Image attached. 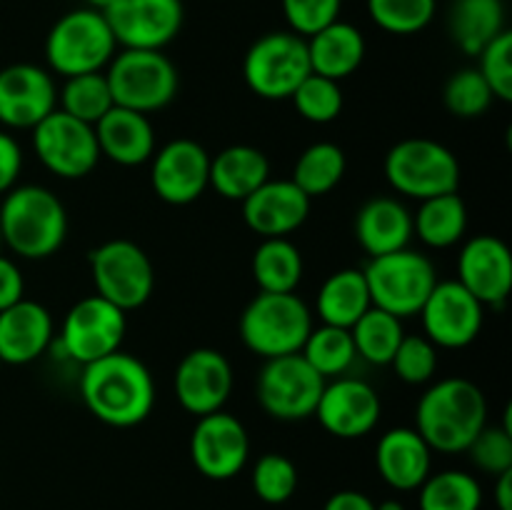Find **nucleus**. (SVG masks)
I'll list each match as a JSON object with an SVG mask.
<instances>
[{
	"label": "nucleus",
	"instance_id": "obj_1",
	"mask_svg": "<svg viewBox=\"0 0 512 510\" xmlns=\"http://www.w3.org/2000/svg\"><path fill=\"white\" fill-rule=\"evenodd\" d=\"M80 398L85 408L110 428H135L155 408V380L148 365L135 355L115 350L83 365Z\"/></svg>",
	"mask_w": 512,
	"mask_h": 510
},
{
	"label": "nucleus",
	"instance_id": "obj_2",
	"mask_svg": "<svg viewBox=\"0 0 512 510\" xmlns=\"http://www.w3.org/2000/svg\"><path fill=\"white\" fill-rule=\"evenodd\" d=\"M485 425L488 400L468 378L438 380L415 408V430L438 453H465Z\"/></svg>",
	"mask_w": 512,
	"mask_h": 510
},
{
	"label": "nucleus",
	"instance_id": "obj_3",
	"mask_svg": "<svg viewBox=\"0 0 512 510\" xmlns=\"http://www.w3.org/2000/svg\"><path fill=\"white\" fill-rule=\"evenodd\" d=\"M68 235V213L53 190L18 185L0 203V238L15 255L45 260L60 250Z\"/></svg>",
	"mask_w": 512,
	"mask_h": 510
},
{
	"label": "nucleus",
	"instance_id": "obj_4",
	"mask_svg": "<svg viewBox=\"0 0 512 510\" xmlns=\"http://www.w3.org/2000/svg\"><path fill=\"white\" fill-rule=\"evenodd\" d=\"M313 313L295 293H258L240 315V340L263 360L300 353Z\"/></svg>",
	"mask_w": 512,
	"mask_h": 510
},
{
	"label": "nucleus",
	"instance_id": "obj_5",
	"mask_svg": "<svg viewBox=\"0 0 512 510\" xmlns=\"http://www.w3.org/2000/svg\"><path fill=\"white\" fill-rule=\"evenodd\" d=\"M118 43L108 20L93 8H78L55 20L45 38V60L53 73L63 78L100 73L108 68Z\"/></svg>",
	"mask_w": 512,
	"mask_h": 510
},
{
	"label": "nucleus",
	"instance_id": "obj_6",
	"mask_svg": "<svg viewBox=\"0 0 512 510\" xmlns=\"http://www.w3.org/2000/svg\"><path fill=\"white\" fill-rule=\"evenodd\" d=\"M363 275L370 290V303L400 320L418 315L438 285L433 260L410 248L370 258Z\"/></svg>",
	"mask_w": 512,
	"mask_h": 510
},
{
	"label": "nucleus",
	"instance_id": "obj_7",
	"mask_svg": "<svg viewBox=\"0 0 512 510\" xmlns=\"http://www.w3.org/2000/svg\"><path fill=\"white\" fill-rule=\"evenodd\" d=\"M113 103L135 113L163 110L178 95V68L163 50L123 48L105 68Z\"/></svg>",
	"mask_w": 512,
	"mask_h": 510
},
{
	"label": "nucleus",
	"instance_id": "obj_8",
	"mask_svg": "<svg viewBox=\"0 0 512 510\" xmlns=\"http://www.w3.org/2000/svg\"><path fill=\"white\" fill-rule=\"evenodd\" d=\"M385 180L415 200L458 193L460 163L448 145L430 138H405L388 150L383 163Z\"/></svg>",
	"mask_w": 512,
	"mask_h": 510
},
{
	"label": "nucleus",
	"instance_id": "obj_9",
	"mask_svg": "<svg viewBox=\"0 0 512 510\" xmlns=\"http://www.w3.org/2000/svg\"><path fill=\"white\" fill-rule=\"evenodd\" d=\"M310 73L308 43L290 30L260 35L243 58L245 85L263 100H290Z\"/></svg>",
	"mask_w": 512,
	"mask_h": 510
},
{
	"label": "nucleus",
	"instance_id": "obj_10",
	"mask_svg": "<svg viewBox=\"0 0 512 510\" xmlns=\"http://www.w3.org/2000/svg\"><path fill=\"white\" fill-rule=\"evenodd\" d=\"M95 295L130 313L153 298L155 268L138 243L128 238L105 240L90 253Z\"/></svg>",
	"mask_w": 512,
	"mask_h": 510
},
{
	"label": "nucleus",
	"instance_id": "obj_11",
	"mask_svg": "<svg viewBox=\"0 0 512 510\" xmlns=\"http://www.w3.org/2000/svg\"><path fill=\"white\" fill-rule=\"evenodd\" d=\"M325 378L300 353L265 360L258 375V403L270 418L305 420L315 413Z\"/></svg>",
	"mask_w": 512,
	"mask_h": 510
},
{
	"label": "nucleus",
	"instance_id": "obj_12",
	"mask_svg": "<svg viewBox=\"0 0 512 510\" xmlns=\"http://www.w3.org/2000/svg\"><path fill=\"white\" fill-rule=\"evenodd\" d=\"M125 330H128L125 310L100 295H88L65 313L58 345L65 358L88 365L120 350Z\"/></svg>",
	"mask_w": 512,
	"mask_h": 510
},
{
	"label": "nucleus",
	"instance_id": "obj_13",
	"mask_svg": "<svg viewBox=\"0 0 512 510\" xmlns=\"http://www.w3.org/2000/svg\"><path fill=\"white\" fill-rule=\"evenodd\" d=\"M33 148L40 163L63 180L85 178L100 160L93 125L80 123L63 110H53L35 125Z\"/></svg>",
	"mask_w": 512,
	"mask_h": 510
},
{
	"label": "nucleus",
	"instance_id": "obj_14",
	"mask_svg": "<svg viewBox=\"0 0 512 510\" xmlns=\"http://www.w3.org/2000/svg\"><path fill=\"white\" fill-rule=\"evenodd\" d=\"M120 48L163 50L183 28V0H115L105 10Z\"/></svg>",
	"mask_w": 512,
	"mask_h": 510
},
{
	"label": "nucleus",
	"instance_id": "obj_15",
	"mask_svg": "<svg viewBox=\"0 0 512 510\" xmlns=\"http://www.w3.org/2000/svg\"><path fill=\"white\" fill-rule=\"evenodd\" d=\"M483 308L485 305L458 280H438L418 313L423 320V335L435 348H468L483 330Z\"/></svg>",
	"mask_w": 512,
	"mask_h": 510
},
{
	"label": "nucleus",
	"instance_id": "obj_16",
	"mask_svg": "<svg viewBox=\"0 0 512 510\" xmlns=\"http://www.w3.org/2000/svg\"><path fill=\"white\" fill-rule=\"evenodd\" d=\"M190 458L208 480H230L248 465L250 438L233 413H210L198 418L190 435Z\"/></svg>",
	"mask_w": 512,
	"mask_h": 510
},
{
	"label": "nucleus",
	"instance_id": "obj_17",
	"mask_svg": "<svg viewBox=\"0 0 512 510\" xmlns=\"http://www.w3.org/2000/svg\"><path fill=\"white\" fill-rule=\"evenodd\" d=\"M233 385V365L215 348H193L175 368V398L195 418L223 410Z\"/></svg>",
	"mask_w": 512,
	"mask_h": 510
},
{
	"label": "nucleus",
	"instance_id": "obj_18",
	"mask_svg": "<svg viewBox=\"0 0 512 510\" xmlns=\"http://www.w3.org/2000/svg\"><path fill=\"white\" fill-rule=\"evenodd\" d=\"M150 163V185L163 203L190 205L210 188V153L195 140H170Z\"/></svg>",
	"mask_w": 512,
	"mask_h": 510
},
{
	"label": "nucleus",
	"instance_id": "obj_19",
	"mask_svg": "<svg viewBox=\"0 0 512 510\" xmlns=\"http://www.w3.org/2000/svg\"><path fill=\"white\" fill-rule=\"evenodd\" d=\"M313 415L335 438L355 440L373 433L383 415V403L370 383L340 375L330 383L325 380Z\"/></svg>",
	"mask_w": 512,
	"mask_h": 510
},
{
	"label": "nucleus",
	"instance_id": "obj_20",
	"mask_svg": "<svg viewBox=\"0 0 512 510\" xmlns=\"http://www.w3.org/2000/svg\"><path fill=\"white\" fill-rule=\"evenodd\" d=\"M58 105V88L50 70L33 63H13L0 70V123L33 130Z\"/></svg>",
	"mask_w": 512,
	"mask_h": 510
},
{
	"label": "nucleus",
	"instance_id": "obj_21",
	"mask_svg": "<svg viewBox=\"0 0 512 510\" xmlns=\"http://www.w3.org/2000/svg\"><path fill=\"white\" fill-rule=\"evenodd\" d=\"M458 283L483 305H500L512 290V255L505 240L473 235L458 255Z\"/></svg>",
	"mask_w": 512,
	"mask_h": 510
},
{
	"label": "nucleus",
	"instance_id": "obj_22",
	"mask_svg": "<svg viewBox=\"0 0 512 510\" xmlns=\"http://www.w3.org/2000/svg\"><path fill=\"white\" fill-rule=\"evenodd\" d=\"M313 200L293 180H273L260 185L243 200V220L260 238H288L310 215Z\"/></svg>",
	"mask_w": 512,
	"mask_h": 510
},
{
	"label": "nucleus",
	"instance_id": "obj_23",
	"mask_svg": "<svg viewBox=\"0 0 512 510\" xmlns=\"http://www.w3.org/2000/svg\"><path fill=\"white\" fill-rule=\"evenodd\" d=\"M53 318L35 300H18L0 310V363L28 365L53 345Z\"/></svg>",
	"mask_w": 512,
	"mask_h": 510
},
{
	"label": "nucleus",
	"instance_id": "obj_24",
	"mask_svg": "<svg viewBox=\"0 0 512 510\" xmlns=\"http://www.w3.org/2000/svg\"><path fill=\"white\" fill-rule=\"evenodd\" d=\"M98 140L100 158H108L123 168H135L153 158L155 128L148 115L113 105L98 123L93 125Z\"/></svg>",
	"mask_w": 512,
	"mask_h": 510
},
{
	"label": "nucleus",
	"instance_id": "obj_25",
	"mask_svg": "<svg viewBox=\"0 0 512 510\" xmlns=\"http://www.w3.org/2000/svg\"><path fill=\"white\" fill-rule=\"evenodd\" d=\"M375 465L390 488L418 490L433 468V450L415 428H393L378 440Z\"/></svg>",
	"mask_w": 512,
	"mask_h": 510
},
{
	"label": "nucleus",
	"instance_id": "obj_26",
	"mask_svg": "<svg viewBox=\"0 0 512 510\" xmlns=\"http://www.w3.org/2000/svg\"><path fill=\"white\" fill-rule=\"evenodd\" d=\"M355 238L370 255L395 253L413 240V213L395 198H373L355 215Z\"/></svg>",
	"mask_w": 512,
	"mask_h": 510
},
{
	"label": "nucleus",
	"instance_id": "obj_27",
	"mask_svg": "<svg viewBox=\"0 0 512 510\" xmlns=\"http://www.w3.org/2000/svg\"><path fill=\"white\" fill-rule=\"evenodd\" d=\"M268 180V155L253 145H228L210 158V188L225 200L243 203Z\"/></svg>",
	"mask_w": 512,
	"mask_h": 510
},
{
	"label": "nucleus",
	"instance_id": "obj_28",
	"mask_svg": "<svg viewBox=\"0 0 512 510\" xmlns=\"http://www.w3.org/2000/svg\"><path fill=\"white\" fill-rule=\"evenodd\" d=\"M305 43H308L310 70L335 83L353 75L365 58L363 33L345 20L325 25L323 30L305 38Z\"/></svg>",
	"mask_w": 512,
	"mask_h": 510
},
{
	"label": "nucleus",
	"instance_id": "obj_29",
	"mask_svg": "<svg viewBox=\"0 0 512 510\" xmlns=\"http://www.w3.org/2000/svg\"><path fill=\"white\" fill-rule=\"evenodd\" d=\"M370 290L363 270L343 268L323 280L315 298V313L323 325L350 330L360 315L370 308Z\"/></svg>",
	"mask_w": 512,
	"mask_h": 510
},
{
	"label": "nucleus",
	"instance_id": "obj_30",
	"mask_svg": "<svg viewBox=\"0 0 512 510\" xmlns=\"http://www.w3.org/2000/svg\"><path fill=\"white\" fill-rule=\"evenodd\" d=\"M450 38L465 55H478L505 28L503 0H453L450 8Z\"/></svg>",
	"mask_w": 512,
	"mask_h": 510
},
{
	"label": "nucleus",
	"instance_id": "obj_31",
	"mask_svg": "<svg viewBox=\"0 0 512 510\" xmlns=\"http://www.w3.org/2000/svg\"><path fill=\"white\" fill-rule=\"evenodd\" d=\"M465 230H468V208L458 193L420 200V208L413 215V235H418L428 248H450L463 240Z\"/></svg>",
	"mask_w": 512,
	"mask_h": 510
},
{
	"label": "nucleus",
	"instance_id": "obj_32",
	"mask_svg": "<svg viewBox=\"0 0 512 510\" xmlns=\"http://www.w3.org/2000/svg\"><path fill=\"white\" fill-rule=\"evenodd\" d=\"M250 268L260 293H295L303 280V255L293 240L263 238L255 248Z\"/></svg>",
	"mask_w": 512,
	"mask_h": 510
},
{
	"label": "nucleus",
	"instance_id": "obj_33",
	"mask_svg": "<svg viewBox=\"0 0 512 510\" xmlns=\"http://www.w3.org/2000/svg\"><path fill=\"white\" fill-rule=\"evenodd\" d=\"M345 170H348V158H345L343 148L323 140V143L308 145L300 153L290 180L313 200L338 188L340 180L345 178Z\"/></svg>",
	"mask_w": 512,
	"mask_h": 510
},
{
	"label": "nucleus",
	"instance_id": "obj_34",
	"mask_svg": "<svg viewBox=\"0 0 512 510\" xmlns=\"http://www.w3.org/2000/svg\"><path fill=\"white\" fill-rule=\"evenodd\" d=\"M350 338H353L355 355L363 358L370 365H390L395 350H398L400 340L405 338L403 320L395 315L385 313V310L370 305L358 323L350 328Z\"/></svg>",
	"mask_w": 512,
	"mask_h": 510
},
{
	"label": "nucleus",
	"instance_id": "obj_35",
	"mask_svg": "<svg viewBox=\"0 0 512 510\" xmlns=\"http://www.w3.org/2000/svg\"><path fill=\"white\" fill-rule=\"evenodd\" d=\"M420 510H480L483 488L465 470H443L420 485Z\"/></svg>",
	"mask_w": 512,
	"mask_h": 510
},
{
	"label": "nucleus",
	"instance_id": "obj_36",
	"mask_svg": "<svg viewBox=\"0 0 512 510\" xmlns=\"http://www.w3.org/2000/svg\"><path fill=\"white\" fill-rule=\"evenodd\" d=\"M300 355L323 375L328 378H340L348 373L350 365L355 363V345L350 338V330L335 328V325H320V328L310 330L305 338Z\"/></svg>",
	"mask_w": 512,
	"mask_h": 510
},
{
	"label": "nucleus",
	"instance_id": "obj_37",
	"mask_svg": "<svg viewBox=\"0 0 512 510\" xmlns=\"http://www.w3.org/2000/svg\"><path fill=\"white\" fill-rule=\"evenodd\" d=\"M58 103L63 113L73 115L80 123H98V120L115 105L108 78H105V70L65 78L63 90L58 93Z\"/></svg>",
	"mask_w": 512,
	"mask_h": 510
},
{
	"label": "nucleus",
	"instance_id": "obj_38",
	"mask_svg": "<svg viewBox=\"0 0 512 510\" xmlns=\"http://www.w3.org/2000/svg\"><path fill=\"white\" fill-rule=\"evenodd\" d=\"M438 0H368V13L380 30L390 35H415L428 28Z\"/></svg>",
	"mask_w": 512,
	"mask_h": 510
},
{
	"label": "nucleus",
	"instance_id": "obj_39",
	"mask_svg": "<svg viewBox=\"0 0 512 510\" xmlns=\"http://www.w3.org/2000/svg\"><path fill=\"white\" fill-rule=\"evenodd\" d=\"M290 100H293L300 118L308 120V123L313 125L333 123V120L343 113V90H340V83L315 73H310L308 78L295 88Z\"/></svg>",
	"mask_w": 512,
	"mask_h": 510
},
{
	"label": "nucleus",
	"instance_id": "obj_40",
	"mask_svg": "<svg viewBox=\"0 0 512 510\" xmlns=\"http://www.w3.org/2000/svg\"><path fill=\"white\" fill-rule=\"evenodd\" d=\"M493 100V90L488 88V83L478 73V68L458 70L455 75H450L443 88V103L448 108V113L463 120H473L485 115L490 105H493Z\"/></svg>",
	"mask_w": 512,
	"mask_h": 510
},
{
	"label": "nucleus",
	"instance_id": "obj_41",
	"mask_svg": "<svg viewBox=\"0 0 512 510\" xmlns=\"http://www.w3.org/2000/svg\"><path fill=\"white\" fill-rule=\"evenodd\" d=\"M253 490L263 503H288L298 490V468L280 453H265L253 465Z\"/></svg>",
	"mask_w": 512,
	"mask_h": 510
},
{
	"label": "nucleus",
	"instance_id": "obj_42",
	"mask_svg": "<svg viewBox=\"0 0 512 510\" xmlns=\"http://www.w3.org/2000/svg\"><path fill=\"white\" fill-rule=\"evenodd\" d=\"M390 365L403 383L425 385L438 370V348L425 335H405Z\"/></svg>",
	"mask_w": 512,
	"mask_h": 510
},
{
	"label": "nucleus",
	"instance_id": "obj_43",
	"mask_svg": "<svg viewBox=\"0 0 512 510\" xmlns=\"http://www.w3.org/2000/svg\"><path fill=\"white\" fill-rule=\"evenodd\" d=\"M478 73L493 90V98L510 103L512 100V33L503 30L490 40L478 55Z\"/></svg>",
	"mask_w": 512,
	"mask_h": 510
},
{
	"label": "nucleus",
	"instance_id": "obj_44",
	"mask_svg": "<svg viewBox=\"0 0 512 510\" xmlns=\"http://www.w3.org/2000/svg\"><path fill=\"white\" fill-rule=\"evenodd\" d=\"M470 460L483 473L495 475L512 470V428L510 425H485L468 445Z\"/></svg>",
	"mask_w": 512,
	"mask_h": 510
},
{
	"label": "nucleus",
	"instance_id": "obj_45",
	"mask_svg": "<svg viewBox=\"0 0 512 510\" xmlns=\"http://www.w3.org/2000/svg\"><path fill=\"white\" fill-rule=\"evenodd\" d=\"M285 23L290 25V33L300 38H310L325 25L340 20L343 0H280Z\"/></svg>",
	"mask_w": 512,
	"mask_h": 510
},
{
	"label": "nucleus",
	"instance_id": "obj_46",
	"mask_svg": "<svg viewBox=\"0 0 512 510\" xmlns=\"http://www.w3.org/2000/svg\"><path fill=\"white\" fill-rule=\"evenodd\" d=\"M20 170H23V150L13 135L0 130V195L15 188Z\"/></svg>",
	"mask_w": 512,
	"mask_h": 510
},
{
	"label": "nucleus",
	"instance_id": "obj_47",
	"mask_svg": "<svg viewBox=\"0 0 512 510\" xmlns=\"http://www.w3.org/2000/svg\"><path fill=\"white\" fill-rule=\"evenodd\" d=\"M25 298V280L18 265L10 258L0 255V310L10 308L13 303Z\"/></svg>",
	"mask_w": 512,
	"mask_h": 510
},
{
	"label": "nucleus",
	"instance_id": "obj_48",
	"mask_svg": "<svg viewBox=\"0 0 512 510\" xmlns=\"http://www.w3.org/2000/svg\"><path fill=\"white\" fill-rule=\"evenodd\" d=\"M323 510H375V503L360 490H340L330 495Z\"/></svg>",
	"mask_w": 512,
	"mask_h": 510
},
{
	"label": "nucleus",
	"instance_id": "obj_49",
	"mask_svg": "<svg viewBox=\"0 0 512 510\" xmlns=\"http://www.w3.org/2000/svg\"><path fill=\"white\" fill-rule=\"evenodd\" d=\"M495 503H498V510H512V470L498 475V483H495Z\"/></svg>",
	"mask_w": 512,
	"mask_h": 510
},
{
	"label": "nucleus",
	"instance_id": "obj_50",
	"mask_svg": "<svg viewBox=\"0 0 512 510\" xmlns=\"http://www.w3.org/2000/svg\"><path fill=\"white\" fill-rule=\"evenodd\" d=\"M113 3L115 0H85V8H93V10H98V13H105V10H108Z\"/></svg>",
	"mask_w": 512,
	"mask_h": 510
},
{
	"label": "nucleus",
	"instance_id": "obj_51",
	"mask_svg": "<svg viewBox=\"0 0 512 510\" xmlns=\"http://www.w3.org/2000/svg\"><path fill=\"white\" fill-rule=\"evenodd\" d=\"M375 510H405V505L400 500H383V503H375Z\"/></svg>",
	"mask_w": 512,
	"mask_h": 510
},
{
	"label": "nucleus",
	"instance_id": "obj_52",
	"mask_svg": "<svg viewBox=\"0 0 512 510\" xmlns=\"http://www.w3.org/2000/svg\"><path fill=\"white\" fill-rule=\"evenodd\" d=\"M0 245H3V238H0Z\"/></svg>",
	"mask_w": 512,
	"mask_h": 510
},
{
	"label": "nucleus",
	"instance_id": "obj_53",
	"mask_svg": "<svg viewBox=\"0 0 512 510\" xmlns=\"http://www.w3.org/2000/svg\"><path fill=\"white\" fill-rule=\"evenodd\" d=\"M0 368H3V363H0Z\"/></svg>",
	"mask_w": 512,
	"mask_h": 510
}]
</instances>
